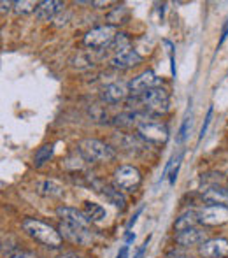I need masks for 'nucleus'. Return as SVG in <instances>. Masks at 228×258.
<instances>
[{
  "instance_id": "nucleus-11",
  "label": "nucleus",
  "mask_w": 228,
  "mask_h": 258,
  "mask_svg": "<svg viewBox=\"0 0 228 258\" xmlns=\"http://www.w3.org/2000/svg\"><path fill=\"white\" fill-rule=\"evenodd\" d=\"M202 258H228V241L223 237L207 239L198 248Z\"/></svg>"
},
{
  "instance_id": "nucleus-14",
  "label": "nucleus",
  "mask_w": 228,
  "mask_h": 258,
  "mask_svg": "<svg viewBox=\"0 0 228 258\" xmlns=\"http://www.w3.org/2000/svg\"><path fill=\"white\" fill-rule=\"evenodd\" d=\"M130 93V86L128 83L123 81H114L109 83L107 86H104L102 90V100L107 104H119L128 97Z\"/></svg>"
},
{
  "instance_id": "nucleus-17",
  "label": "nucleus",
  "mask_w": 228,
  "mask_h": 258,
  "mask_svg": "<svg viewBox=\"0 0 228 258\" xmlns=\"http://www.w3.org/2000/svg\"><path fill=\"white\" fill-rule=\"evenodd\" d=\"M202 199L207 206H226L228 207V188L211 186L202 194Z\"/></svg>"
},
{
  "instance_id": "nucleus-29",
  "label": "nucleus",
  "mask_w": 228,
  "mask_h": 258,
  "mask_svg": "<svg viewBox=\"0 0 228 258\" xmlns=\"http://www.w3.org/2000/svg\"><path fill=\"white\" fill-rule=\"evenodd\" d=\"M140 213H142V207H139V209H137V213H135V214H133V216H132V220L128 221V225H126V228H128V230H130V228L133 227V225H135V221H137V218L140 216Z\"/></svg>"
},
{
  "instance_id": "nucleus-34",
  "label": "nucleus",
  "mask_w": 228,
  "mask_h": 258,
  "mask_svg": "<svg viewBox=\"0 0 228 258\" xmlns=\"http://www.w3.org/2000/svg\"><path fill=\"white\" fill-rule=\"evenodd\" d=\"M179 167H181V162L177 163V165H176V169H174L172 172H171V184L176 183V179H177V172H179Z\"/></svg>"
},
{
  "instance_id": "nucleus-21",
  "label": "nucleus",
  "mask_w": 228,
  "mask_h": 258,
  "mask_svg": "<svg viewBox=\"0 0 228 258\" xmlns=\"http://www.w3.org/2000/svg\"><path fill=\"white\" fill-rule=\"evenodd\" d=\"M128 16H130L128 9H126L125 6H118L107 14V21H109L111 27H114V25H118V23H125V21L128 20Z\"/></svg>"
},
{
  "instance_id": "nucleus-12",
  "label": "nucleus",
  "mask_w": 228,
  "mask_h": 258,
  "mask_svg": "<svg viewBox=\"0 0 228 258\" xmlns=\"http://www.w3.org/2000/svg\"><path fill=\"white\" fill-rule=\"evenodd\" d=\"M205 241H207V232H205V228L200 227L188 228V230L177 232L176 234V242L181 248H191V246L204 244Z\"/></svg>"
},
{
  "instance_id": "nucleus-19",
  "label": "nucleus",
  "mask_w": 228,
  "mask_h": 258,
  "mask_svg": "<svg viewBox=\"0 0 228 258\" xmlns=\"http://www.w3.org/2000/svg\"><path fill=\"white\" fill-rule=\"evenodd\" d=\"M198 223H200V220H198L197 211H186V213H183L176 220L174 228H176V232H183V230H188V228H195Z\"/></svg>"
},
{
  "instance_id": "nucleus-36",
  "label": "nucleus",
  "mask_w": 228,
  "mask_h": 258,
  "mask_svg": "<svg viewBox=\"0 0 228 258\" xmlns=\"http://www.w3.org/2000/svg\"><path fill=\"white\" fill-rule=\"evenodd\" d=\"M0 6H2V13H6V11H11V6H14V2H6V0H4Z\"/></svg>"
},
{
  "instance_id": "nucleus-9",
  "label": "nucleus",
  "mask_w": 228,
  "mask_h": 258,
  "mask_svg": "<svg viewBox=\"0 0 228 258\" xmlns=\"http://www.w3.org/2000/svg\"><path fill=\"white\" fill-rule=\"evenodd\" d=\"M160 83H162V79L158 78L153 71H146V72H142V74L137 76V78H133V81L128 83L130 93H132L133 97H140L142 93H146L147 90L160 86Z\"/></svg>"
},
{
  "instance_id": "nucleus-16",
  "label": "nucleus",
  "mask_w": 228,
  "mask_h": 258,
  "mask_svg": "<svg viewBox=\"0 0 228 258\" xmlns=\"http://www.w3.org/2000/svg\"><path fill=\"white\" fill-rule=\"evenodd\" d=\"M65 4L58 2V0H44V2H39L37 11H35V16L39 18L41 21H49L60 14L63 11Z\"/></svg>"
},
{
  "instance_id": "nucleus-6",
  "label": "nucleus",
  "mask_w": 228,
  "mask_h": 258,
  "mask_svg": "<svg viewBox=\"0 0 228 258\" xmlns=\"http://www.w3.org/2000/svg\"><path fill=\"white\" fill-rule=\"evenodd\" d=\"M114 37H116L114 27L104 25V27H95L90 32H86L83 42H85V46H88V48H92V49H100V48H106V46L113 44Z\"/></svg>"
},
{
  "instance_id": "nucleus-4",
  "label": "nucleus",
  "mask_w": 228,
  "mask_h": 258,
  "mask_svg": "<svg viewBox=\"0 0 228 258\" xmlns=\"http://www.w3.org/2000/svg\"><path fill=\"white\" fill-rule=\"evenodd\" d=\"M142 183L140 170L133 165H121L114 170V186L119 188L121 191H135Z\"/></svg>"
},
{
  "instance_id": "nucleus-32",
  "label": "nucleus",
  "mask_w": 228,
  "mask_h": 258,
  "mask_svg": "<svg viewBox=\"0 0 228 258\" xmlns=\"http://www.w3.org/2000/svg\"><path fill=\"white\" fill-rule=\"evenodd\" d=\"M228 37V21H226V25L225 27H223V32H221V39H219V42H218V48L219 46L223 44V42H225V39Z\"/></svg>"
},
{
  "instance_id": "nucleus-20",
  "label": "nucleus",
  "mask_w": 228,
  "mask_h": 258,
  "mask_svg": "<svg viewBox=\"0 0 228 258\" xmlns=\"http://www.w3.org/2000/svg\"><path fill=\"white\" fill-rule=\"evenodd\" d=\"M85 214L88 216V220L92 221V223H100V221H104L106 220V216H107V213H106V209H104L100 204H97V202H90V201H86L85 202Z\"/></svg>"
},
{
  "instance_id": "nucleus-27",
  "label": "nucleus",
  "mask_w": 228,
  "mask_h": 258,
  "mask_svg": "<svg viewBox=\"0 0 228 258\" xmlns=\"http://www.w3.org/2000/svg\"><path fill=\"white\" fill-rule=\"evenodd\" d=\"M191 126V116L190 118H184V121H183V125H181V128H179V136H177V143H183L184 139H186V136H188V128Z\"/></svg>"
},
{
  "instance_id": "nucleus-23",
  "label": "nucleus",
  "mask_w": 228,
  "mask_h": 258,
  "mask_svg": "<svg viewBox=\"0 0 228 258\" xmlns=\"http://www.w3.org/2000/svg\"><path fill=\"white\" fill-rule=\"evenodd\" d=\"M114 143L118 144V146H121V150L130 151V153H133V151H137L140 148L139 141L133 139L132 136H123V134H119V136L114 137Z\"/></svg>"
},
{
  "instance_id": "nucleus-26",
  "label": "nucleus",
  "mask_w": 228,
  "mask_h": 258,
  "mask_svg": "<svg viewBox=\"0 0 228 258\" xmlns=\"http://www.w3.org/2000/svg\"><path fill=\"white\" fill-rule=\"evenodd\" d=\"M7 258H37L34 253L27 251V249H20V248H14L11 251H7Z\"/></svg>"
},
{
  "instance_id": "nucleus-7",
  "label": "nucleus",
  "mask_w": 228,
  "mask_h": 258,
  "mask_svg": "<svg viewBox=\"0 0 228 258\" xmlns=\"http://www.w3.org/2000/svg\"><path fill=\"white\" fill-rule=\"evenodd\" d=\"M58 232H60L65 241L72 242V244H78V246H86L93 241V235H92V232H90V228L75 227V225L65 223V221H60Z\"/></svg>"
},
{
  "instance_id": "nucleus-25",
  "label": "nucleus",
  "mask_w": 228,
  "mask_h": 258,
  "mask_svg": "<svg viewBox=\"0 0 228 258\" xmlns=\"http://www.w3.org/2000/svg\"><path fill=\"white\" fill-rule=\"evenodd\" d=\"M37 2H30V0H20V2H14V11L18 14H30L37 11Z\"/></svg>"
},
{
  "instance_id": "nucleus-28",
  "label": "nucleus",
  "mask_w": 228,
  "mask_h": 258,
  "mask_svg": "<svg viewBox=\"0 0 228 258\" xmlns=\"http://www.w3.org/2000/svg\"><path fill=\"white\" fill-rule=\"evenodd\" d=\"M212 105H209V109H207V114H205V121H204V125H202V128H200V137H198V141H202L204 139V136L207 134V128H209V123H211V118H212Z\"/></svg>"
},
{
  "instance_id": "nucleus-13",
  "label": "nucleus",
  "mask_w": 228,
  "mask_h": 258,
  "mask_svg": "<svg viewBox=\"0 0 228 258\" xmlns=\"http://www.w3.org/2000/svg\"><path fill=\"white\" fill-rule=\"evenodd\" d=\"M56 214L60 216L61 221H65V223H70V225H75V227L90 228V225H92V221L88 220V216L85 214V211H79V209H75V207L60 206L56 209Z\"/></svg>"
},
{
  "instance_id": "nucleus-10",
  "label": "nucleus",
  "mask_w": 228,
  "mask_h": 258,
  "mask_svg": "<svg viewBox=\"0 0 228 258\" xmlns=\"http://www.w3.org/2000/svg\"><path fill=\"white\" fill-rule=\"evenodd\" d=\"M92 184H93V188H95L97 191H100V194L106 197V201L109 202V204H113L116 207V209L123 211L126 207L125 195H123L121 190H119V188H116L114 184L102 183V181H99V179H93Z\"/></svg>"
},
{
  "instance_id": "nucleus-18",
  "label": "nucleus",
  "mask_w": 228,
  "mask_h": 258,
  "mask_svg": "<svg viewBox=\"0 0 228 258\" xmlns=\"http://www.w3.org/2000/svg\"><path fill=\"white\" fill-rule=\"evenodd\" d=\"M35 191H37L39 195H42V197L56 199L63 195V186L53 179H44V181L35 183Z\"/></svg>"
},
{
  "instance_id": "nucleus-30",
  "label": "nucleus",
  "mask_w": 228,
  "mask_h": 258,
  "mask_svg": "<svg viewBox=\"0 0 228 258\" xmlns=\"http://www.w3.org/2000/svg\"><path fill=\"white\" fill-rule=\"evenodd\" d=\"M176 158H177V156H172V158L167 162V165H165L164 172H162V179H165V177H167V172H169V170H171V167H172V163H174V160H176Z\"/></svg>"
},
{
  "instance_id": "nucleus-35",
  "label": "nucleus",
  "mask_w": 228,
  "mask_h": 258,
  "mask_svg": "<svg viewBox=\"0 0 228 258\" xmlns=\"http://www.w3.org/2000/svg\"><path fill=\"white\" fill-rule=\"evenodd\" d=\"M116 258H128V246H123L118 255H116Z\"/></svg>"
},
{
  "instance_id": "nucleus-2",
  "label": "nucleus",
  "mask_w": 228,
  "mask_h": 258,
  "mask_svg": "<svg viewBox=\"0 0 228 258\" xmlns=\"http://www.w3.org/2000/svg\"><path fill=\"white\" fill-rule=\"evenodd\" d=\"M78 151L86 162L100 163V162H111L114 160L116 151L111 146L99 139H83L78 143Z\"/></svg>"
},
{
  "instance_id": "nucleus-8",
  "label": "nucleus",
  "mask_w": 228,
  "mask_h": 258,
  "mask_svg": "<svg viewBox=\"0 0 228 258\" xmlns=\"http://www.w3.org/2000/svg\"><path fill=\"white\" fill-rule=\"evenodd\" d=\"M198 220L207 227H218L228 223V207L226 206H204L198 211Z\"/></svg>"
},
{
  "instance_id": "nucleus-31",
  "label": "nucleus",
  "mask_w": 228,
  "mask_h": 258,
  "mask_svg": "<svg viewBox=\"0 0 228 258\" xmlns=\"http://www.w3.org/2000/svg\"><path fill=\"white\" fill-rule=\"evenodd\" d=\"M169 258H188L186 253H179V249H172V251H169Z\"/></svg>"
},
{
  "instance_id": "nucleus-5",
  "label": "nucleus",
  "mask_w": 228,
  "mask_h": 258,
  "mask_svg": "<svg viewBox=\"0 0 228 258\" xmlns=\"http://www.w3.org/2000/svg\"><path fill=\"white\" fill-rule=\"evenodd\" d=\"M137 134L149 144H165L169 141V126L165 123L144 121L137 126Z\"/></svg>"
},
{
  "instance_id": "nucleus-3",
  "label": "nucleus",
  "mask_w": 228,
  "mask_h": 258,
  "mask_svg": "<svg viewBox=\"0 0 228 258\" xmlns=\"http://www.w3.org/2000/svg\"><path fill=\"white\" fill-rule=\"evenodd\" d=\"M140 102L144 104V107L153 114H165L171 107V95L165 88L157 86V88L147 90L146 93L139 97Z\"/></svg>"
},
{
  "instance_id": "nucleus-33",
  "label": "nucleus",
  "mask_w": 228,
  "mask_h": 258,
  "mask_svg": "<svg viewBox=\"0 0 228 258\" xmlns=\"http://www.w3.org/2000/svg\"><path fill=\"white\" fill-rule=\"evenodd\" d=\"M147 242H149V237H147L146 241H144V244L140 246V249H139V251H137V255L133 256V258H140V256L144 255V251H146V249H147Z\"/></svg>"
},
{
  "instance_id": "nucleus-1",
  "label": "nucleus",
  "mask_w": 228,
  "mask_h": 258,
  "mask_svg": "<svg viewBox=\"0 0 228 258\" xmlns=\"http://www.w3.org/2000/svg\"><path fill=\"white\" fill-rule=\"evenodd\" d=\"M21 228L25 230V234L30 235L34 241H37L39 244L46 246V248L58 249L63 244V237L58 232V228L51 227V225L44 223L41 220H35V218H25L21 221Z\"/></svg>"
},
{
  "instance_id": "nucleus-24",
  "label": "nucleus",
  "mask_w": 228,
  "mask_h": 258,
  "mask_svg": "<svg viewBox=\"0 0 228 258\" xmlns=\"http://www.w3.org/2000/svg\"><path fill=\"white\" fill-rule=\"evenodd\" d=\"M130 44H132V41H130V37L126 34H116L113 44H111V48L114 49L116 53H121V51H126V49H130Z\"/></svg>"
},
{
  "instance_id": "nucleus-15",
  "label": "nucleus",
  "mask_w": 228,
  "mask_h": 258,
  "mask_svg": "<svg viewBox=\"0 0 228 258\" xmlns=\"http://www.w3.org/2000/svg\"><path fill=\"white\" fill-rule=\"evenodd\" d=\"M140 61H142V54L130 48V49H126V51L116 53L113 56V60H111V65H113L114 69H123V71H126V69H132V67H135V65H139Z\"/></svg>"
},
{
  "instance_id": "nucleus-22",
  "label": "nucleus",
  "mask_w": 228,
  "mask_h": 258,
  "mask_svg": "<svg viewBox=\"0 0 228 258\" xmlns=\"http://www.w3.org/2000/svg\"><path fill=\"white\" fill-rule=\"evenodd\" d=\"M53 151H55V146H53V144H44V146H41L37 151H35L34 165L41 167V165H44L46 162H49V158L53 156Z\"/></svg>"
},
{
  "instance_id": "nucleus-37",
  "label": "nucleus",
  "mask_w": 228,
  "mask_h": 258,
  "mask_svg": "<svg viewBox=\"0 0 228 258\" xmlns=\"http://www.w3.org/2000/svg\"><path fill=\"white\" fill-rule=\"evenodd\" d=\"M132 241H135V234H132V232H128V234H126V246H128Z\"/></svg>"
}]
</instances>
